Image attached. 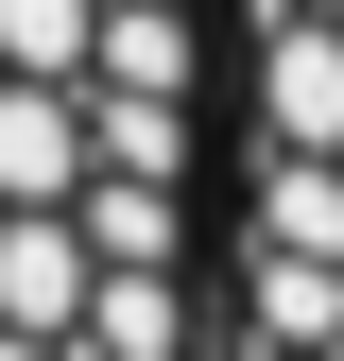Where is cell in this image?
<instances>
[{"instance_id": "1", "label": "cell", "mask_w": 344, "mask_h": 361, "mask_svg": "<svg viewBox=\"0 0 344 361\" xmlns=\"http://www.w3.org/2000/svg\"><path fill=\"white\" fill-rule=\"evenodd\" d=\"M0 361H224V0H0Z\"/></svg>"}, {"instance_id": "2", "label": "cell", "mask_w": 344, "mask_h": 361, "mask_svg": "<svg viewBox=\"0 0 344 361\" xmlns=\"http://www.w3.org/2000/svg\"><path fill=\"white\" fill-rule=\"evenodd\" d=\"M224 361H344V0H224Z\"/></svg>"}]
</instances>
